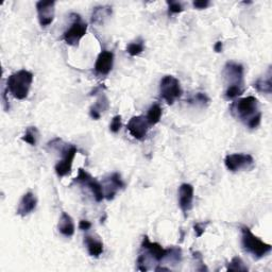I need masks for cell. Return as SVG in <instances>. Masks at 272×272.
<instances>
[{"label": "cell", "mask_w": 272, "mask_h": 272, "mask_svg": "<svg viewBox=\"0 0 272 272\" xmlns=\"http://www.w3.org/2000/svg\"><path fill=\"white\" fill-rule=\"evenodd\" d=\"M121 128V116L116 115L115 117L112 119V122L110 124V130L113 133H118Z\"/></svg>", "instance_id": "cell-27"}, {"label": "cell", "mask_w": 272, "mask_h": 272, "mask_svg": "<svg viewBox=\"0 0 272 272\" xmlns=\"http://www.w3.org/2000/svg\"><path fill=\"white\" fill-rule=\"evenodd\" d=\"M55 3L54 2H38L36 4V11L38 22L43 28H46L52 24L55 14Z\"/></svg>", "instance_id": "cell-10"}, {"label": "cell", "mask_w": 272, "mask_h": 272, "mask_svg": "<svg viewBox=\"0 0 272 272\" xmlns=\"http://www.w3.org/2000/svg\"><path fill=\"white\" fill-rule=\"evenodd\" d=\"M109 108V101L105 96H101V98L93 105L90 110L91 117L95 120H98L101 117V113Z\"/></svg>", "instance_id": "cell-20"}, {"label": "cell", "mask_w": 272, "mask_h": 272, "mask_svg": "<svg viewBox=\"0 0 272 272\" xmlns=\"http://www.w3.org/2000/svg\"><path fill=\"white\" fill-rule=\"evenodd\" d=\"M254 89H256L259 93L271 94L272 92V82H271V67H269L267 76L264 78H259V79L253 84Z\"/></svg>", "instance_id": "cell-19"}, {"label": "cell", "mask_w": 272, "mask_h": 272, "mask_svg": "<svg viewBox=\"0 0 272 272\" xmlns=\"http://www.w3.org/2000/svg\"><path fill=\"white\" fill-rule=\"evenodd\" d=\"M74 22L63 34V40L70 46H78L87 31V25L79 14H73Z\"/></svg>", "instance_id": "cell-6"}, {"label": "cell", "mask_w": 272, "mask_h": 272, "mask_svg": "<svg viewBox=\"0 0 272 272\" xmlns=\"http://www.w3.org/2000/svg\"><path fill=\"white\" fill-rule=\"evenodd\" d=\"M225 164L230 171L236 172L240 169H251L254 166V160L250 154L234 153L227 155Z\"/></svg>", "instance_id": "cell-7"}, {"label": "cell", "mask_w": 272, "mask_h": 272, "mask_svg": "<svg viewBox=\"0 0 272 272\" xmlns=\"http://www.w3.org/2000/svg\"><path fill=\"white\" fill-rule=\"evenodd\" d=\"M38 139H40V132H38L37 128L35 127L27 128L25 135L22 138L24 142H26L27 144L31 146H36Z\"/></svg>", "instance_id": "cell-23"}, {"label": "cell", "mask_w": 272, "mask_h": 272, "mask_svg": "<svg viewBox=\"0 0 272 272\" xmlns=\"http://www.w3.org/2000/svg\"><path fill=\"white\" fill-rule=\"evenodd\" d=\"M124 186L125 185L120 177V174L117 172L112 173L109 178H106L104 180V186H102L104 198H106L108 200H113L116 196V193L118 192V190L122 189Z\"/></svg>", "instance_id": "cell-12"}, {"label": "cell", "mask_w": 272, "mask_h": 272, "mask_svg": "<svg viewBox=\"0 0 272 272\" xmlns=\"http://www.w3.org/2000/svg\"><path fill=\"white\" fill-rule=\"evenodd\" d=\"M222 46H223L222 42L218 41V42L215 44V46H214V50H215L217 53L222 52Z\"/></svg>", "instance_id": "cell-32"}, {"label": "cell", "mask_w": 272, "mask_h": 272, "mask_svg": "<svg viewBox=\"0 0 272 272\" xmlns=\"http://www.w3.org/2000/svg\"><path fill=\"white\" fill-rule=\"evenodd\" d=\"M57 230H59V232L65 237H72L75 234L74 220L71 217V215H68L65 212L62 213L59 221V226H57Z\"/></svg>", "instance_id": "cell-17"}, {"label": "cell", "mask_w": 272, "mask_h": 272, "mask_svg": "<svg viewBox=\"0 0 272 272\" xmlns=\"http://www.w3.org/2000/svg\"><path fill=\"white\" fill-rule=\"evenodd\" d=\"M167 5H168V14L169 15L178 14V13H181L183 11V7L180 3L167 2Z\"/></svg>", "instance_id": "cell-26"}, {"label": "cell", "mask_w": 272, "mask_h": 272, "mask_svg": "<svg viewBox=\"0 0 272 272\" xmlns=\"http://www.w3.org/2000/svg\"><path fill=\"white\" fill-rule=\"evenodd\" d=\"M113 64H114L113 52L103 50L99 53L98 57H97V61L95 64V72L101 76L109 75L113 68Z\"/></svg>", "instance_id": "cell-15"}, {"label": "cell", "mask_w": 272, "mask_h": 272, "mask_svg": "<svg viewBox=\"0 0 272 272\" xmlns=\"http://www.w3.org/2000/svg\"><path fill=\"white\" fill-rule=\"evenodd\" d=\"M92 228V223L87 220H81L79 223V229L82 231H87Z\"/></svg>", "instance_id": "cell-31"}, {"label": "cell", "mask_w": 272, "mask_h": 272, "mask_svg": "<svg viewBox=\"0 0 272 272\" xmlns=\"http://www.w3.org/2000/svg\"><path fill=\"white\" fill-rule=\"evenodd\" d=\"M84 244L91 256L99 257L103 253V242L100 239L93 236H86L84 239Z\"/></svg>", "instance_id": "cell-18"}, {"label": "cell", "mask_w": 272, "mask_h": 272, "mask_svg": "<svg viewBox=\"0 0 272 272\" xmlns=\"http://www.w3.org/2000/svg\"><path fill=\"white\" fill-rule=\"evenodd\" d=\"M142 249L146 251V254L150 255L151 258L157 261H162L167 258L169 249H164L158 242H152L147 236H145L142 242Z\"/></svg>", "instance_id": "cell-13"}, {"label": "cell", "mask_w": 272, "mask_h": 272, "mask_svg": "<svg viewBox=\"0 0 272 272\" xmlns=\"http://www.w3.org/2000/svg\"><path fill=\"white\" fill-rule=\"evenodd\" d=\"M161 270H164V271H169L168 268H164V267H158L155 268V271H161Z\"/></svg>", "instance_id": "cell-33"}, {"label": "cell", "mask_w": 272, "mask_h": 272, "mask_svg": "<svg viewBox=\"0 0 272 272\" xmlns=\"http://www.w3.org/2000/svg\"><path fill=\"white\" fill-rule=\"evenodd\" d=\"M223 76L228 84L226 91L228 99H235L244 94V66L235 62H228L223 68Z\"/></svg>", "instance_id": "cell-2"}, {"label": "cell", "mask_w": 272, "mask_h": 272, "mask_svg": "<svg viewBox=\"0 0 272 272\" xmlns=\"http://www.w3.org/2000/svg\"><path fill=\"white\" fill-rule=\"evenodd\" d=\"M75 181L89 187L97 202H101L104 199V192L101 184L84 169L82 168L79 169V173H78V177L76 178Z\"/></svg>", "instance_id": "cell-9"}, {"label": "cell", "mask_w": 272, "mask_h": 272, "mask_svg": "<svg viewBox=\"0 0 272 272\" xmlns=\"http://www.w3.org/2000/svg\"><path fill=\"white\" fill-rule=\"evenodd\" d=\"M192 5L198 10H203V9H207L210 6V2H208V0H202V2H193Z\"/></svg>", "instance_id": "cell-30"}, {"label": "cell", "mask_w": 272, "mask_h": 272, "mask_svg": "<svg viewBox=\"0 0 272 272\" xmlns=\"http://www.w3.org/2000/svg\"><path fill=\"white\" fill-rule=\"evenodd\" d=\"M32 82V73L26 70L18 71L8 78L7 91L10 92V94H11L14 98L18 100H24L28 97Z\"/></svg>", "instance_id": "cell-3"}, {"label": "cell", "mask_w": 272, "mask_h": 272, "mask_svg": "<svg viewBox=\"0 0 272 272\" xmlns=\"http://www.w3.org/2000/svg\"><path fill=\"white\" fill-rule=\"evenodd\" d=\"M160 93L163 99L168 104H173L183 94L180 81L173 76H165L160 85Z\"/></svg>", "instance_id": "cell-5"}, {"label": "cell", "mask_w": 272, "mask_h": 272, "mask_svg": "<svg viewBox=\"0 0 272 272\" xmlns=\"http://www.w3.org/2000/svg\"><path fill=\"white\" fill-rule=\"evenodd\" d=\"M144 48H145L144 42L142 40H139V41L133 42V43L128 45L127 52L132 56H136L144 51Z\"/></svg>", "instance_id": "cell-25"}, {"label": "cell", "mask_w": 272, "mask_h": 272, "mask_svg": "<svg viewBox=\"0 0 272 272\" xmlns=\"http://www.w3.org/2000/svg\"><path fill=\"white\" fill-rule=\"evenodd\" d=\"M128 131L134 139L143 141L149 130V124L147 118L144 116H134L128 122Z\"/></svg>", "instance_id": "cell-11"}, {"label": "cell", "mask_w": 272, "mask_h": 272, "mask_svg": "<svg viewBox=\"0 0 272 272\" xmlns=\"http://www.w3.org/2000/svg\"><path fill=\"white\" fill-rule=\"evenodd\" d=\"M190 102H197V103H200V104L204 105V104H209L210 98H209V97H208L206 94H203V93H198V94H196V96L193 97V98L190 100Z\"/></svg>", "instance_id": "cell-28"}, {"label": "cell", "mask_w": 272, "mask_h": 272, "mask_svg": "<svg viewBox=\"0 0 272 272\" xmlns=\"http://www.w3.org/2000/svg\"><path fill=\"white\" fill-rule=\"evenodd\" d=\"M208 225H209V222H206V223L200 222V223H196V225L193 226V230H195L197 237H201L204 234V232H206Z\"/></svg>", "instance_id": "cell-29"}, {"label": "cell", "mask_w": 272, "mask_h": 272, "mask_svg": "<svg viewBox=\"0 0 272 272\" xmlns=\"http://www.w3.org/2000/svg\"><path fill=\"white\" fill-rule=\"evenodd\" d=\"M193 187L190 184L184 183L179 188V207L184 216L187 217L188 212L192 209Z\"/></svg>", "instance_id": "cell-14"}, {"label": "cell", "mask_w": 272, "mask_h": 272, "mask_svg": "<svg viewBox=\"0 0 272 272\" xmlns=\"http://www.w3.org/2000/svg\"><path fill=\"white\" fill-rule=\"evenodd\" d=\"M112 14V8L110 7H97L95 8L92 15L93 24H101L105 18L110 17Z\"/></svg>", "instance_id": "cell-21"}, {"label": "cell", "mask_w": 272, "mask_h": 272, "mask_svg": "<svg viewBox=\"0 0 272 272\" xmlns=\"http://www.w3.org/2000/svg\"><path fill=\"white\" fill-rule=\"evenodd\" d=\"M241 245L248 253L255 258H261L269 254L272 247L256 237L248 227L241 228Z\"/></svg>", "instance_id": "cell-4"}, {"label": "cell", "mask_w": 272, "mask_h": 272, "mask_svg": "<svg viewBox=\"0 0 272 272\" xmlns=\"http://www.w3.org/2000/svg\"><path fill=\"white\" fill-rule=\"evenodd\" d=\"M161 117H162V108L158 103H154L153 105H151V108L148 111L147 117H146L147 118L149 127H152V125L159 123Z\"/></svg>", "instance_id": "cell-22"}, {"label": "cell", "mask_w": 272, "mask_h": 272, "mask_svg": "<svg viewBox=\"0 0 272 272\" xmlns=\"http://www.w3.org/2000/svg\"><path fill=\"white\" fill-rule=\"evenodd\" d=\"M36 206H37V199L34 193H32L31 191L26 192L23 196L21 202H19L16 214L22 217H26L36 209Z\"/></svg>", "instance_id": "cell-16"}, {"label": "cell", "mask_w": 272, "mask_h": 272, "mask_svg": "<svg viewBox=\"0 0 272 272\" xmlns=\"http://www.w3.org/2000/svg\"><path fill=\"white\" fill-rule=\"evenodd\" d=\"M76 153L77 148L74 145H66L62 149L63 159L55 165V172L60 178H63L72 172Z\"/></svg>", "instance_id": "cell-8"}, {"label": "cell", "mask_w": 272, "mask_h": 272, "mask_svg": "<svg viewBox=\"0 0 272 272\" xmlns=\"http://www.w3.org/2000/svg\"><path fill=\"white\" fill-rule=\"evenodd\" d=\"M228 271H248V267L244 264V261L241 260L240 257L235 256L233 257L232 260L228 264L227 267Z\"/></svg>", "instance_id": "cell-24"}, {"label": "cell", "mask_w": 272, "mask_h": 272, "mask_svg": "<svg viewBox=\"0 0 272 272\" xmlns=\"http://www.w3.org/2000/svg\"><path fill=\"white\" fill-rule=\"evenodd\" d=\"M231 113L250 129L257 128L260 123L261 113L258 108V100L253 96H249L233 102L231 105Z\"/></svg>", "instance_id": "cell-1"}]
</instances>
